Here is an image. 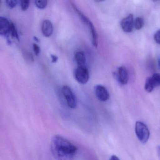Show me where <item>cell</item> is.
Wrapping results in <instances>:
<instances>
[{
    "mask_svg": "<svg viewBox=\"0 0 160 160\" xmlns=\"http://www.w3.org/2000/svg\"><path fill=\"white\" fill-rule=\"evenodd\" d=\"M50 147L52 154L56 160H74L78 150L75 145L59 135L52 137Z\"/></svg>",
    "mask_w": 160,
    "mask_h": 160,
    "instance_id": "obj_1",
    "label": "cell"
},
{
    "mask_svg": "<svg viewBox=\"0 0 160 160\" xmlns=\"http://www.w3.org/2000/svg\"><path fill=\"white\" fill-rule=\"evenodd\" d=\"M72 7L74 9H75L76 12L78 13V16L81 18V19L84 23L87 25H88L89 27V30H90V34H91V37H92V43L93 46L95 48H97L98 46V35L97 31L95 29V26L93 25L92 23L89 20V19L86 17L82 12L76 7V6L73 3H71Z\"/></svg>",
    "mask_w": 160,
    "mask_h": 160,
    "instance_id": "obj_2",
    "label": "cell"
},
{
    "mask_svg": "<svg viewBox=\"0 0 160 160\" xmlns=\"http://www.w3.org/2000/svg\"><path fill=\"white\" fill-rule=\"evenodd\" d=\"M135 133L141 143L145 144L147 142L150 136V132L148 127L143 123L140 121L136 122Z\"/></svg>",
    "mask_w": 160,
    "mask_h": 160,
    "instance_id": "obj_3",
    "label": "cell"
},
{
    "mask_svg": "<svg viewBox=\"0 0 160 160\" xmlns=\"http://www.w3.org/2000/svg\"><path fill=\"white\" fill-rule=\"evenodd\" d=\"M62 92L68 106L71 109H75L77 106V99L71 88L68 85H64L62 87Z\"/></svg>",
    "mask_w": 160,
    "mask_h": 160,
    "instance_id": "obj_4",
    "label": "cell"
},
{
    "mask_svg": "<svg viewBox=\"0 0 160 160\" xmlns=\"http://www.w3.org/2000/svg\"><path fill=\"white\" fill-rule=\"evenodd\" d=\"M75 77L78 82L82 84H85L89 80L88 69L86 66H78L75 70Z\"/></svg>",
    "mask_w": 160,
    "mask_h": 160,
    "instance_id": "obj_5",
    "label": "cell"
},
{
    "mask_svg": "<svg viewBox=\"0 0 160 160\" xmlns=\"http://www.w3.org/2000/svg\"><path fill=\"white\" fill-rule=\"evenodd\" d=\"M121 26L123 31L126 33L132 32L134 27V20L133 15L130 14L123 19L121 22Z\"/></svg>",
    "mask_w": 160,
    "mask_h": 160,
    "instance_id": "obj_6",
    "label": "cell"
},
{
    "mask_svg": "<svg viewBox=\"0 0 160 160\" xmlns=\"http://www.w3.org/2000/svg\"><path fill=\"white\" fill-rule=\"evenodd\" d=\"M95 93L96 96L100 101H107L110 98V95L107 89L101 85H98L95 86Z\"/></svg>",
    "mask_w": 160,
    "mask_h": 160,
    "instance_id": "obj_7",
    "label": "cell"
},
{
    "mask_svg": "<svg viewBox=\"0 0 160 160\" xmlns=\"http://www.w3.org/2000/svg\"><path fill=\"white\" fill-rule=\"evenodd\" d=\"M117 79L118 82L123 85L127 84L128 81V74L127 69L124 66H121L118 70Z\"/></svg>",
    "mask_w": 160,
    "mask_h": 160,
    "instance_id": "obj_8",
    "label": "cell"
},
{
    "mask_svg": "<svg viewBox=\"0 0 160 160\" xmlns=\"http://www.w3.org/2000/svg\"><path fill=\"white\" fill-rule=\"evenodd\" d=\"M42 33L46 37H49L53 33V28L52 23L49 20H45L42 23L41 26Z\"/></svg>",
    "mask_w": 160,
    "mask_h": 160,
    "instance_id": "obj_9",
    "label": "cell"
},
{
    "mask_svg": "<svg viewBox=\"0 0 160 160\" xmlns=\"http://www.w3.org/2000/svg\"><path fill=\"white\" fill-rule=\"evenodd\" d=\"M10 23L7 19L0 17V35H6L9 33Z\"/></svg>",
    "mask_w": 160,
    "mask_h": 160,
    "instance_id": "obj_10",
    "label": "cell"
},
{
    "mask_svg": "<svg viewBox=\"0 0 160 160\" xmlns=\"http://www.w3.org/2000/svg\"><path fill=\"white\" fill-rule=\"evenodd\" d=\"M75 57L78 66H85L86 59L83 52L82 51L77 52L75 54Z\"/></svg>",
    "mask_w": 160,
    "mask_h": 160,
    "instance_id": "obj_11",
    "label": "cell"
},
{
    "mask_svg": "<svg viewBox=\"0 0 160 160\" xmlns=\"http://www.w3.org/2000/svg\"><path fill=\"white\" fill-rule=\"evenodd\" d=\"M154 88H155V86L152 80V77H148L146 80L145 89L148 93H151L153 91Z\"/></svg>",
    "mask_w": 160,
    "mask_h": 160,
    "instance_id": "obj_12",
    "label": "cell"
},
{
    "mask_svg": "<svg viewBox=\"0 0 160 160\" xmlns=\"http://www.w3.org/2000/svg\"><path fill=\"white\" fill-rule=\"evenodd\" d=\"M144 20L141 17H137L134 20V27L136 30H140L144 25Z\"/></svg>",
    "mask_w": 160,
    "mask_h": 160,
    "instance_id": "obj_13",
    "label": "cell"
},
{
    "mask_svg": "<svg viewBox=\"0 0 160 160\" xmlns=\"http://www.w3.org/2000/svg\"><path fill=\"white\" fill-rule=\"evenodd\" d=\"M9 33L11 34V36L12 37L17 39L18 40H19L18 31H17L15 24L11 22V23H10V30H9Z\"/></svg>",
    "mask_w": 160,
    "mask_h": 160,
    "instance_id": "obj_14",
    "label": "cell"
},
{
    "mask_svg": "<svg viewBox=\"0 0 160 160\" xmlns=\"http://www.w3.org/2000/svg\"><path fill=\"white\" fill-rule=\"evenodd\" d=\"M48 1L46 0H37L35 2L36 6L39 9H44L48 5Z\"/></svg>",
    "mask_w": 160,
    "mask_h": 160,
    "instance_id": "obj_15",
    "label": "cell"
},
{
    "mask_svg": "<svg viewBox=\"0 0 160 160\" xmlns=\"http://www.w3.org/2000/svg\"><path fill=\"white\" fill-rule=\"evenodd\" d=\"M151 77L154 83L155 87L159 86L160 85V74L159 73H155Z\"/></svg>",
    "mask_w": 160,
    "mask_h": 160,
    "instance_id": "obj_16",
    "label": "cell"
},
{
    "mask_svg": "<svg viewBox=\"0 0 160 160\" xmlns=\"http://www.w3.org/2000/svg\"><path fill=\"white\" fill-rule=\"evenodd\" d=\"M30 1L29 0H23L20 1L21 7L23 11H25L28 9L30 5Z\"/></svg>",
    "mask_w": 160,
    "mask_h": 160,
    "instance_id": "obj_17",
    "label": "cell"
},
{
    "mask_svg": "<svg viewBox=\"0 0 160 160\" xmlns=\"http://www.w3.org/2000/svg\"><path fill=\"white\" fill-rule=\"evenodd\" d=\"M18 1L16 0H8L6 1V3L7 5L10 8H14L18 4Z\"/></svg>",
    "mask_w": 160,
    "mask_h": 160,
    "instance_id": "obj_18",
    "label": "cell"
},
{
    "mask_svg": "<svg viewBox=\"0 0 160 160\" xmlns=\"http://www.w3.org/2000/svg\"><path fill=\"white\" fill-rule=\"evenodd\" d=\"M33 49L35 55L38 56L40 52V47L37 44L34 43L33 44Z\"/></svg>",
    "mask_w": 160,
    "mask_h": 160,
    "instance_id": "obj_19",
    "label": "cell"
},
{
    "mask_svg": "<svg viewBox=\"0 0 160 160\" xmlns=\"http://www.w3.org/2000/svg\"><path fill=\"white\" fill-rule=\"evenodd\" d=\"M154 39L158 44H160V30L156 32L154 35Z\"/></svg>",
    "mask_w": 160,
    "mask_h": 160,
    "instance_id": "obj_20",
    "label": "cell"
},
{
    "mask_svg": "<svg viewBox=\"0 0 160 160\" xmlns=\"http://www.w3.org/2000/svg\"><path fill=\"white\" fill-rule=\"evenodd\" d=\"M25 56H26L25 57L28 59V61H31V62H33V57L32 54L30 53V52L26 53V54H25Z\"/></svg>",
    "mask_w": 160,
    "mask_h": 160,
    "instance_id": "obj_21",
    "label": "cell"
},
{
    "mask_svg": "<svg viewBox=\"0 0 160 160\" xmlns=\"http://www.w3.org/2000/svg\"><path fill=\"white\" fill-rule=\"evenodd\" d=\"M51 57L52 58V63H55L58 60V56L56 55H54V54H51Z\"/></svg>",
    "mask_w": 160,
    "mask_h": 160,
    "instance_id": "obj_22",
    "label": "cell"
},
{
    "mask_svg": "<svg viewBox=\"0 0 160 160\" xmlns=\"http://www.w3.org/2000/svg\"><path fill=\"white\" fill-rule=\"evenodd\" d=\"M109 160H120V159L117 157V156H116V155H112V156H111V157H110V159Z\"/></svg>",
    "mask_w": 160,
    "mask_h": 160,
    "instance_id": "obj_23",
    "label": "cell"
},
{
    "mask_svg": "<svg viewBox=\"0 0 160 160\" xmlns=\"http://www.w3.org/2000/svg\"><path fill=\"white\" fill-rule=\"evenodd\" d=\"M157 152H158V156L160 159V145L157 147Z\"/></svg>",
    "mask_w": 160,
    "mask_h": 160,
    "instance_id": "obj_24",
    "label": "cell"
},
{
    "mask_svg": "<svg viewBox=\"0 0 160 160\" xmlns=\"http://www.w3.org/2000/svg\"><path fill=\"white\" fill-rule=\"evenodd\" d=\"M34 40H35L36 41H37V42H39V39H38V38L36 37H34Z\"/></svg>",
    "mask_w": 160,
    "mask_h": 160,
    "instance_id": "obj_25",
    "label": "cell"
},
{
    "mask_svg": "<svg viewBox=\"0 0 160 160\" xmlns=\"http://www.w3.org/2000/svg\"><path fill=\"white\" fill-rule=\"evenodd\" d=\"M0 3H1V1H0Z\"/></svg>",
    "mask_w": 160,
    "mask_h": 160,
    "instance_id": "obj_26",
    "label": "cell"
},
{
    "mask_svg": "<svg viewBox=\"0 0 160 160\" xmlns=\"http://www.w3.org/2000/svg\"></svg>",
    "mask_w": 160,
    "mask_h": 160,
    "instance_id": "obj_27",
    "label": "cell"
}]
</instances>
